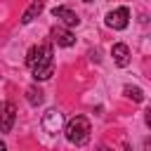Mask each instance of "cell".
Returning <instances> with one entry per match:
<instances>
[{
    "label": "cell",
    "mask_w": 151,
    "mask_h": 151,
    "mask_svg": "<svg viewBox=\"0 0 151 151\" xmlns=\"http://www.w3.org/2000/svg\"><path fill=\"white\" fill-rule=\"evenodd\" d=\"M26 66L31 68L35 80H47L54 73V59H52V47L50 45H35L26 54Z\"/></svg>",
    "instance_id": "obj_1"
},
{
    "label": "cell",
    "mask_w": 151,
    "mask_h": 151,
    "mask_svg": "<svg viewBox=\"0 0 151 151\" xmlns=\"http://www.w3.org/2000/svg\"><path fill=\"white\" fill-rule=\"evenodd\" d=\"M90 132H92V127H90V120H87L85 116H73V118L66 123V127H64L66 139H68L71 144H76V146L87 144V142H90Z\"/></svg>",
    "instance_id": "obj_2"
},
{
    "label": "cell",
    "mask_w": 151,
    "mask_h": 151,
    "mask_svg": "<svg viewBox=\"0 0 151 151\" xmlns=\"http://www.w3.org/2000/svg\"><path fill=\"white\" fill-rule=\"evenodd\" d=\"M127 24H130V9L127 7H118V9L106 14V26L109 28L123 31V28H127Z\"/></svg>",
    "instance_id": "obj_3"
},
{
    "label": "cell",
    "mask_w": 151,
    "mask_h": 151,
    "mask_svg": "<svg viewBox=\"0 0 151 151\" xmlns=\"http://www.w3.org/2000/svg\"><path fill=\"white\" fill-rule=\"evenodd\" d=\"M14 118H17V106L12 101H2L0 104V132H12Z\"/></svg>",
    "instance_id": "obj_4"
},
{
    "label": "cell",
    "mask_w": 151,
    "mask_h": 151,
    "mask_svg": "<svg viewBox=\"0 0 151 151\" xmlns=\"http://www.w3.org/2000/svg\"><path fill=\"white\" fill-rule=\"evenodd\" d=\"M61 125H64V116H61L57 109L45 111V116H42V130H45L47 134H57V132L61 130Z\"/></svg>",
    "instance_id": "obj_5"
},
{
    "label": "cell",
    "mask_w": 151,
    "mask_h": 151,
    "mask_svg": "<svg viewBox=\"0 0 151 151\" xmlns=\"http://www.w3.org/2000/svg\"><path fill=\"white\" fill-rule=\"evenodd\" d=\"M52 14H54L57 19H61L66 28H73V26H78V24H80V17H78V14L73 12V9H68V7H64V5H59V7H54V9H52Z\"/></svg>",
    "instance_id": "obj_6"
},
{
    "label": "cell",
    "mask_w": 151,
    "mask_h": 151,
    "mask_svg": "<svg viewBox=\"0 0 151 151\" xmlns=\"http://www.w3.org/2000/svg\"><path fill=\"white\" fill-rule=\"evenodd\" d=\"M111 54H113V61H116V66L125 68V66L130 64V47H127L125 42H116V45L111 47Z\"/></svg>",
    "instance_id": "obj_7"
},
{
    "label": "cell",
    "mask_w": 151,
    "mask_h": 151,
    "mask_svg": "<svg viewBox=\"0 0 151 151\" xmlns=\"http://www.w3.org/2000/svg\"><path fill=\"white\" fill-rule=\"evenodd\" d=\"M52 40L61 47H73L76 45V35L68 31V28H54L52 31Z\"/></svg>",
    "instance_id": "obj_8"
},
{
    "label": "cell",
    "mask_w": 151,
    "mask_h": 151,
    "mask_svg": "<svg viewBox=\"0 0 151 151\" xmlns=\"http://www.w3.org/2000/svg\"><path fill=\"white\" fill-rule=\"evenodd\" d=\"M42 9H45V0H33V2L28 5V9L21 14V24H31Z\"/></svg>",
    "instance_id": "obj_9"
},
{
    "label": "cell",
    "mask_w": 151,
    "mask_h": 151,
    "mask_svg": "<svg viewBox=\"0 0 151 151\" xmlns=\"http://www.w3.org/2000/svg\"><path fill=\"white\" fill-rule=\"evenodd\" d=\"M26 99H28L31 106H38V104H42V92L38 87H28L26 90Z\"/></svg>",
    "instance_id": "obj_10"
},
{
    "label": "cell",
    "mask_w": 151,
    "mask_h": 151,
    "mask_svg": "<svg viewBox=\"0 0 151 151\" xmlns=\"http://www.w3.org/2000/svg\"><path fill=\"white\" fill-rule=\"evenodd\" d=\"M125 94H127L130 99H134V101H144V92H142V87H132V85H127V87H125Z\"/></svg>",
    "instance_id": "obj_11"
},
{
    "label": "cell",
    "mask_w": 151,
    "mask_h": 151,
    "mask_svg": "<svg viewBox=\"0 0 151 151\" xmlns=\"http://www.w3.org/2000/svg\"><path fill=\"white\" fill-rule=\"evenodd\" d=\"M0 151H5V144H2V142H0Z\"/></svg>",
    "instance_id": "obj_12"
},
{
    "label": "cell",
    "mask_w": 151,
    "mask_h": 151,
    "mask_svg": "<svg viewBox=\"0 0 151 151\" xmlns=\"http://www.w3.org/2000/svg\"><path fill=\"white\" fill-rule=\"evenodd\" d=\"M83 2H92V0H83Z\"/></svg>",
    "instance_id": "obj_13"
}]
</instances>
